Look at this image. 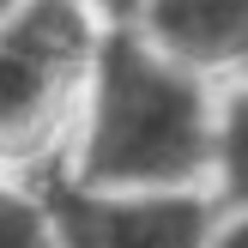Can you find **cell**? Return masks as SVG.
<instances>
[{
  "label": "cell",
  "instance_id": "6da1fadb",
  "mask_svg": "<svg viewBox=\"0 0 248 248\" xmlns=\"http://www.w3.org/2000/svg\"><path fill=\"white\" fill-rule=\"evenodd\" d=\"M200 152H206V127H200L194 85L164 73L133 43H109L85 176L91 182H176V176H194Z\"/></svg>",
  "mask_w": 248,
  "mask_h": 248
},
{
  "label": "cell",
  "instance_id": "7a4b0ae2",
  "mask_svg": "<svg viewBox=\"0 0 248 248\" xmlns=\"http://www.w3.org/2000/svg\"><path fill=\"white\" fill-rule=\"evenodd\" d=\"M85 48V24L67 0H36L0 36V140H18L43 121L61 73Z\"/></svg>",
  "mask_w": 248,
  "mask_h": 248
},
{
  "label": "cell",
  "instance_id": "3957f363",
  "mask_svg": "<svg viewBox=\"0 0 248 248\" xmlns=\"http://www.w3.org/2000/svg\"><path fill=\"white\" fill-rule=\"evenodd\" d=\"M67 248H200L206 212L194 200H152V206H109L85 194H55Z\"/></svg>",
  "mask_w": 248,
  "mask_h": 248
},
{
  "label": "cell",
  "instance_id": "277c9868",
  "mask_svg": "<svg viewBox=\"0 0 248 248\" xmlns=\"http://www.w3.org/2000/svg\"><path fill=\"white\" fill-rule=\"evenodd\" d=\"M152 24L182 55H200V61L248 55V0H157Z\"/></svg>",
  "mask_w": 248,
  "mask_h": 248
},
{
  "label": "cell",
  "instance_id": "5b68a950",
  "mask_svg": "<svg viewBox=\"0 0 248 248\" xmlns=\"http://www.w3.org/2000/svg\"><path fill=\"white\" fill-rule=\"evenodd\" d=\"M224 176H230V194L248 200V97L230 103V121H224Z\"/></svg>",
  "mask_w": 248,
  "mask_h": 248
},
{
  "label": "cell",
  "instance_id": "8992f818",
  "mask_svg": "<svg viewBox=\"0 0 248 248\" xmlns=\"http://www.w3.org/2000/svg\"><path fill=\"white\" fill-rule=\"evenodd\" d=\"M0 248H43V224L24 200L0 194Z\"/></svg>",
  "mask_w": 248,
  "mask_h": 248
},
{
  "label": "cell",
  "instance_id": "52a82bcc",
  "mask_svg": "<svg viewBox=\"0 0 248 248\" xmlns=\"http://www.w3.org/2000/svg\"><path fill=\"white\" fill-rule=\"evenodd\" d=\"M224 248H248V224H242V230H230V242H224Z\"/></svg>",
  "mask_w": 248,
  "mask_h": 248
},
{
  "label": "cell",
  "instance_id": "ba28073f",
  "mask_svg": "<svg viewBox=\"0 0 248 248\" xmlns=\"http://www.w3.org/2000/svg\"><path fill=\"white\" fill-rule=\"evenodd\" d=\"M109 6H115V12H127V6H133V0H109Z\"/></svg>",
  "mask_w": 248,
  "mask_h": 248
},
{
  "label": "cell",
  "instance_id": "9c48e42d",
  "mask_svg": "<svg viewBox=\"0 0 248 248\" xmlns=\"http://www.w3.org/2000/svg\"><path fill=\"white\" fill-rule=\"evenodd\" d=\"M0 6H6V0H0Z\"/></svg>",
  "mask_w": 248,
  "mask_h": 248
}]
</instances>
